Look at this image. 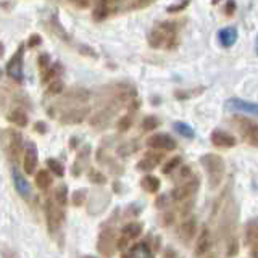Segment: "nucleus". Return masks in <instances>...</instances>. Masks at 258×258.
Here are the masks:
<instances>
[{"label": "nucleus", "instance_id": "10", "mask_svg": "<svg viewBox=\"0 0 258 258\" xmlns=\"http://www.w3.org/2000/svg\"><path fill=\"white\" fill-rule=\"evenodd\" d=\"M245 245L252 258H258V218H252L245 226Z\"/></svg>", "mask_w": 258, "mask_h": 258}, {"label": "nucleus", "instance_id": "17", "mask_svg": "<svg viewBox=\"0 0 258 258\" xmlns=\"http://www.w3.org/2000/svg\"><path fill=\"white\" fill-rule=\"evenodd\" d=\"M210 141L218 149H232L237 144L236 137L226 131H221V129H215L212 136H210Z\"/></svg>", "mask_w": 258, "mask_h": 258}, {"label": "nucleus", "instance_id": "46", "mask_svg": "<svg viewBox=\"0 0 258 258\" xmlns=\"http://www.w3.org/2000/svg\"><path fill=\"white\" fill-rule=\"evenodd\" d=\"M39 44H40V36L39 34H32L29 37V47H36Z\"/></svg>", "mask_w": 258, "mask_h": 258}, {"label": "nucleus", "instance_id": "8", "mask_svg": "<svg viewBox=\"0 0 258 258\" xmlns=\"http://www.w3.org/2000/svg\"><path fill=\"white\" fill-rule=\"evenodd\" d=\"M145 145L152 150L171 152L177 147V142L174 141L173 136H169L166 133H157V134H152L149 139L145 141Z\"/></svg>", "mask_w": 258, "mask_h": 258}, {"label": "nucleus", "instance_id": "37", "mask_svg": "<svg viewBox=\"0 0 258 258\" xmlns=\"http://www.w3.org/2000/svg\"><path fill=\"white\" fill-rule=\"evenodd\" d=\"M176 171H179V173H177V176H176V181H181V182H184V181L190 179V177L194 176V174H192V168H190V166H182V168H177Z\"/></svg>", "mask_w": 258, "mask_h": 258}, {"label": "nucleus", "instance_id": "18", "mask_svg": "<svg viewBox=\"0 0 258 258\" xmlns=\"http://www.w3.org/2000/svg\"><path fill=\"white\" fill-rule=\"evenodd\" d=\"M226 108L234 110V111L247 113V115L258 116V103L242 100V99H237V97H236V99H229L228 102H226Z\"/></svg>", "mask_w": 258, "mask_h": 258}, {"label": "nucleus", "instance_id": "38", "mask_svg": "<svg viewBox=\"0 0 258 258\" xmlns=\"http://www.w3.org/2000/svg\"><path fill=\"white\" fill-rule=\"evenodd\" d=\"M202 91H204V87H200V89H192V91H177L174 94L176 99H179V100H184V99H189V97H194V95H199Z\"/></svg>", "mask_w": 258, "mask_h": 258}, {"label": "nucleus", "instance_id": "27", "mask_svg": "<svg viewBox=\"0 0 258 258\" xmlns=\"http://www.w3.org/2000/svg\"><path fill=\"white\" fill-rule=\"evenodd\" d=\"M60 71H61V64H60V63H53V64H50V67H48L45 71H42V81H44L45 84H48L50 81L58 79Z\"/></svg>", "mask_w": 258, "mask_h": 258}, {"label": "nucleus", "instance_id": "23", "mask_svg": "<svg viewBox=\"0 0 258 258\" xmlns=\"http://www.w3.org/2000/svg\"><path fill=\"white\" fill-rule=\"evenodd\" d=\"M8 121L13 123L15 126L18 127H26L28 123H29V118H28V113L21 110V108H15L8 113Z\"/></svg>", "mask_w": 258, "mask_h": 258}, {"label": "nucleus", "instance_id": "44", "mask_svg": "<svg viewBox=\"0 0 258 258\" xmlns=\"http://www.w3.org/2000/svg\"><path fill=\"white\" fill-rule=\"evenodd\" d=\"M163 258H177V253L173 247H166L165 252H163Z\"/></svg>", "mask_w": 258, "mask_h": 258}, {"label": "nucleus", "instance_id": "41", "mask_svg": "<svg viewBox=\"0 0 258 258\" xmlns=\"http://www.w3.org/2000/svg\"><path fill=\"white\" fill-rule=\"evenodd\" d=\"M174 220H176V215L168 210V212H165L163 218H161V221H163L161 224H163V226H171V224L174 223Z\"/></svg>", "mask_w": 258, "mask_h": 258}, {"label": "nucleus", "instance_id": "14", "mask_svg": "<svg viewBox=\"0 0 258 258\" xmlns=\"http://www.w3.org/2000/svg\"><path fill=\"white\" fill-rule=\"evenodd\" d=\"M196 234H197V220L194 216L185 218V220H182L179 226H177V236H179V239L184 244H189V242L196 237Z\"/></svg>", "mask_w": 258, "mask_h": 258}, {"label": "nucleus", "instance_id": "1", "mask_svg": "<svg viewBox=\"0 0 258 258\" xmlns=\"http://www.w3.org/2000/svg\"><path fill=\"white\" fill-rule=\"evenodd\" d=\"M177 24L173 21H165L157 24L149 34V45L152 48H171L177 47Z\"/></svg>", "mask_w": 258, "mask_h": 258}, {"label": "nucleus", "instance_id": "51", "mask_svg": "<svg viewBox=\"0 0 258 258\" xmlns=\"http://www.w3.org/2000/svg\"><path fill=\"white\" fill-rule=\"evenodd\" d=\"M2 55H4V45L0 44V58H2Z\"/></svg>", "mask_w": 258, "mask_h": 258}, {"label": "nucleus", "instance_id": "31", "mask_svg": "<svg viewBox=\"0 0 258 258\" xmlns=\"http://www.w3.org/2000/svg\"><path fill=\"white\" fill-rule=\"evenodd\" d=\"M158 126H160V119H158L157 116H145V118L142 119V124H141L142 131H145V133L155 131V129H157Z\"/></svg>", "mask_w": 258, "mask_h": 258}, {"label": "nucleus", "instance_id": "7", "mask_svg": "<svg viewBox=\"0 0 258 258\" xmlns=\"http://www.w3.org/2000/svg\"><path fill=\"white\" fill-rule=\"evenodd\" d=\"M234 123L239 127L244 142L252 145V147H258V123H255L252 119L242 118V116L234 118Z\"/></svg>", "mask_w": 258, "mask_h": 258}, {"label": "nucleus", "instance_id": "21", "mask_svg": "<svg viewBox=\"0 0 258 258\" xmlns=\"http://www.w3.org/2000/svg\"><path fill=\"white\" fill-rule=\"evenodd\" d=\"M237 36H239V32L234 26H228L218 31V40H220V44L223 47H232L236 44Z\"/></svg>", "mask_w": 258, "mask_h": 258}, {"label": "nucleus", "instance_id": "47", "mask_svg": "<svg viewBox=\"0 0 258 258\" xmlns=\"http://www.w3.org/2000/svg\"><path fill=\"white\" fill-rule=\"evenodd\" d=\"M70 2H71L73 5L79 7V8H84V7H87L89 4H91V0H70Z\"/></svg>", "mask_w": 258, "mask_h": 258}, {"label": "nucleus", "instance_id": "32", "mask_svg": "<svg viewBox=\"0 0 258 258\" xmlns=\"http://www.w3.org/2000/svg\"><path fill=\"white\" fill-rule=\"evenodd\" d=\"M64 91V84L61 79H53L47 86V94L48 95H60Z\"/></svg>", "mask_w": 258, "mask_h": 258}, {"label": "nucleus", "instance_id": "45", "mask_svg": "<svg viewBox=\"0 0 258 258\" xmlns=\"http://www.w3.org/2000/svg\"><path fill=\"white\" fill-rule=\"evenodd\" d=\"M34 131H37L39 134H45V133H47V126H45V123H42V121H37V123L34 124Z\"/></svg>", "mask_w": 258, "mask_h": 258}, {"label": "nucleus", "instance_id": "4", "mask_svg": "<svg viewBox=\"0 0 258 258\" xmlns=\"http://www.w3.org/2000/svg\"><path fill=\"white\" fill-rule=\"evenodd\" d=\"M199 187H200L199 176H192L190 179L177 184L176 187L171 190V194H169V197H171L174 202H177V204H181V202L184 204L185 200H190L194 196H196Z\"/></svg>", "mask_w": 258, "mask_h": 258}, {"label": "nucleus", "instance_id": "13", "mask_svg": "<svg viewBox=\"0 0 258 258\" xmlns=\"http://www.w3.org/2000/svg\"><path fill=\"white\" fill-rule=\"evenodd\" d=\"M163 158H165L163 152L150 150V152L145 153V155H144L139 161H137L136 168L139 169V171L149 173V171H152V169H155V168L161 163V160H163Z\"/></svg>", "mask_w": 258, "mask_h": 258}, {"label": "nucleus", "instance_id": "20", "mask_svg": "<svg viewBox=\"0 0 258 258\" xmlns=\"http://www.w3.org/2000/svg\"><path fill=\"white\" fill-rule=\"evenodd\" d=\"M12 177H13V184H15V189H16V192H18L21 197H24V199H29V196H31V187H29L28 181L24 179L23 174H21V173H20L16 168H13V171H12Z\"/></svg>", "mask_w": 258, "mask_h": 258}, {"label": "nucleus", "instance_id": "19", "mask_svg": "<svg viewBox=\"0 0 258 258\" xmlns=\"http://www.w3.org/2000/svg\"><path fill=\"white\" fill-rule=\"evenodd\" d=\"M123 258H153L152 247L147 244V242H141V244L129 248L123 255Z\"/></svg>", "mask_w": 258, "mask_h": 258}, {"label": "nucleus", "instance_id": "16", "mask_svg": "<svg viewBox=\"0 0 258 258\" xmlns=\"http://www.w3.org/2000/svg\"><path fill=\"white\" fill-rule=\"evenodd\" d=\"M212 248V232L210 229L205 228L200 231L199 237H197V242H196V248H194V256L196 258H202L208 255V250Z\"/></svg>", "mask_w": 258, "mask_h": 258}, {"label": "nucleus", "instance_id": "52", "mask_svg": "<svg viewBox=\"0 0 258 258\" xmlns=\"http://www.w3.org/2000/svg\"><path fill=\"white\" fill-rule=\"evenodd\" d=\"M83 258H97V256H92V255H87V256H83Z\"/></svg>", "mask_w": 258, "mask_h": 258}, {"label": "nucleus", "instance_id": "48", "mask_svg": "<svg viewBox=\"0 0 258 258\" xmlns=\"http://www.w3.org/2000/svg\"><path fill=\"white\" fill-rule=\"evenodd\" d=\"M234 10H236V4H234V0H229L228 5H226V13H228V15H232Z\"/></svg>", "mask_w": 258, "mask_h": 258}, {"label": "nucleus", "instance_id": "2", "mask_svg": "<svg viewBox=\"0 0 258 258\" xmlns=\"http://www.w3.org/2000/svg\"><path fill=\"white\" fill-rule=\"evenodd\" d=\"M200 165L204 166L207 173L210 187L212 189L220 187L226 174L224 160L220 155H216V153H205V155L200 157Z\"/></svg>", "mask_w": 258, "mask_h": 258}, {"label": "nucleus", "instance_id": "43", "mask_svg": "<svg viewBox=\"0 0 258 258\" xmlns=\"http://www.w3.org/2000/svg\"><path fill=\"white\" fill-rule=\"evenodd\" d=\"M189 4V0H184V2H181V4H176V5H173V7H168V12H181L182 8H185V5Z\"/></svg>", "mask_w": 258, "mask_h": 258}, {"label": "nucleus", "instance_id": "22", "mask_svg": "<svg viewBox=\"0 0 258 258\" xmlns=\"http://www.w3.org/2000/svg\"><path fill=\"white\" fill-rule=\"evenodd\" d=\"M144 232V224L139 223V221H131L123 226V229H121V236L126 237L129 242L134 240V239H139Z\"/></svg>", "mask_w": 258, "mask_h": 258}, {"label": "nucleus", "instance_id": "26", "mask_svg": "<svg viewBox=\"0 0 258 258\" xmlns=\"http://www.w3.org/2000/svg\"><path fill=\"white\" fill-rule=\"evenodd\" d=\"M53 202H56L60 207H64L68 204V187L64 184L56 185L53 190Z\"/></svg>", "mask_w": 258, "mask_h": 258}, {"label": "nucleus", "instance_id": "33", "mask_svg": "<svg viewBox=\"0 0 258 258\" xmlns=\"http://www.w3.org/2000/svg\"><path fill=\"white\" fill-rule=\"evenodd\" d=\"M133 113H127V115H124V116H121L119 119H118V124H116V129L119 133H126V131H129L131 129V126H133Z\"/></svg>", "mask_w": 258, "mask_h": 258}, {"label": "nucleus", "instance_id": "49", "mask_svg": "<svg viewBox=\"0 0 258 258\" xmlns=\"http://www.w3.org/2000/svg\"><path fill=\"white\" fill-rule=\"evenodd\" d=\"M205 258H220V256H218L216 253H208V255H207Z\"/></svg>", "mask_w": 258, "mask_h": 258}, {"label": "nucleus", "instance_id": "28", "mask_svg": "<svg viewBox=\"0 0 258 258\" xmlns=\"http://www.w3.org/2000/svg\"><path fill=\"white\" fill-rule=\"evenodd\" d=\"M181 163H182V157H179V155H176V157H171L169 160H166L165 161V165H163V168H161V173L163 174H173L177 168L181 166Z\"/></svg>", "mask_w": 258, "mask_h": 258}, {"label": "nucleus", "instance_id": "24", "mask_svg": "<svg viewBox=\"0 0 258 258\" xmlns=\"http://www.w3.org/2000/svg\"><path fill=\"white\" fill-rule=\"evenodd\" d=\"M160 185H161L160 179L153 174H145L141 179V187L149 194H157L160 190Z\"/></svg>", "mask_w": 258, "mask_h": 258}, {"label": "nucleus", "instance_id": "50", "mask_svg": "<svg viewBox=\"0 0 258 258\" xmlns=\"http://www.w3.org/2000/svg\"><path fill=\"white\" fill-rule=\"evenodd\" d=\"M255 53L258 55V37H256V40H255Z\"/></svg>", "mask_w": 258, "mask_h": 258}, {"label": "nucleus", "instance_id": "12", "mask_svg": "<svg viewBox=\"0 0 258 258\" xmlns=\"http://www.w3.org/2000/svg\"><path fill=\"white\" fill-rule=\"evenodd\" d=\"M89 116V107H84V105H78V107H71L70 110H67L60 116V123L61 124H79Z\"/></svg>", "mask_w": 258, "mask_h": 258}, {"label": "nucleus", "instance_id": "40", "mask_svg": "<svg viewBox=\"0 0 258 258\" xmlns=\"http://www.w3.org/2000/svg\"><path fill=\"white\" fill-rule=\"evenodd\" d=\"M37 63H39V68L42 70V71H45L48 67H50V56H48L47 53L39 55V60H37Z\"/></svg>", "mask_w": 258, "mask_h": 258}, {"label": "nucleus", "instance_id": "53", "mask_svg": "<svg viewBox=\"0 0 258 258\" xmlns=\"http://www.w3.org/2000/svg\"><path fill=\"white\" fill-rule=\"evenodd\" d=\"M10 258H15V256H10Z\"/></svg>", "mask_w": 258, "mask_h": 258}, {"label": "nucleus", "instance_id": "25", "mask_svg": "<svg viewBox=\"0 0 258 258\" xmlns=\"http://www.w3.org/2000/svg\"><path fill=\"white\" fill-rule=\"evenodd\" d=\"M36 187L40 190H48V187L52 185V174L48 169H39L34 177Z\"/></svg>", "mask_w": 258, "mask_h": 258}, {"label": "nucleus", "instance_id": "6", "mask_svg": "<svg viewBox=\"0 0 258 258\" xmlns=\"http://www.w3.org/2000/svg\"><path fill=\"white\" fill-rule=\"evenodd\" d=\"M63 218H64L63 207H60L56 202H53V199L47 200L45 202V221H47L48 232L55 234L56 231H58L61 228Z\"/></svg>", "mask_w": 258, "mask_h": 258}, {"label": "nucleus", "instance_id": "34", "mask_svg": "<svg viewBox=\"0 0 258 258\" xmlns=\"http://www.w3.org/2000/svg\"><path fill=\"white\" fill-rule=\"evenodd\" d=\"M47 166H48V171L53 173L55 176H63V174H64V168H63V165L60 163L58 160L48 158V160H47Z\"/></svg>", "mask_w": 258, "mask_h": 258}, {"label": "nucleus", "instance_id": "30", "mask_svg": "<svg viewBox=\"0 0 258 258\" xmlns=\"http://www.w3.org/2000/svg\"><path fill=\"white\" fill-rule=\"evenodd\" d=\"M239 253V240L236 236H232L231 239L226 240V256L234 258Z\"/></svg>", "mask_w": 258, "mask_h": 258}, {"label": "nucleus", "instance_id": "3", "mask_svg": "<svg viewBox=\"0 0 258 258\" xmlns=\"http://www.w3.org/2000/svg\"><path fill=\"white\" fill-rule=\"evenodd\" d=\"M0 142H2V147L7 153L8 160L13 165L18 163L23 158V136L16 129L7 127L2 129V133H0Z\"/></svg>", "mask_w": 258, "mask_h": 258}, {"label": "nucleus", "instance_id": "35", "mask_svg": "<svg viewBox=\"0 0 258 258\" xmlns=\"http://www.w3.org/2000/svg\"><path fill=\"white\" fill-rule=\"evenodd\" d=\"M89 181H91L92 184L102 185V184L107 182V176L100 171H97V169H89Z\"/></svg>", "mask_w": 258, "mask_h": 258}, {"label": "nucleus", "instance_id": "15", "mask_svg": "<svg viewBox=\"0 0 258 258\" xmlns=\"http://www.w3.org/2000/svg\"><path fill=\"white\" fill-rule=\"evenodd\" d=\"M37 161H39V153L34 144H28L24 147L23 152V169L26 174H32L36 171V166H37Z\"/></svg>", "mask_w": 258, "mask_h": 258}, {"label": "nucleus", "instance_id": "9", "mask_svg": "<svg viewBox=\"0 0 258 258\" xmlns=\"http://www.w3.org/2000/svg\"><path fill=\"white\" fill-rule=\"evenodd\" d=\"M116 236L113 229H103L100 234H99V240H97V250L100 252L102 256L105 258H110L113 253H115L116 250Z\"/></svg>", "mask_w": 258, "mask_h": 258}, {"label": "nucleus", "instance_id": "42", "mask_svg": "<svg viewBox=\"0 0 258 258\" xmlns=\"http://www.w3.org/2000/svg\"><path fill=\"white\" fill-rule=\"evenodd\" d=\"M168 196H158L157 200H155V207L160 208V210H165L168 207Z\"/></svg>", "mask_w": 258, "mask_h": 258}, {"label": "nucleus", "instance_id": "36", "mask_svg": "<svg viewBox=\"0 0 258 258\" xmlns=\"http://www.w3.org/2000/svg\"><path fill=\"white\" fill-rule=\"evenodd\" d=\"M87 200V190L86 189H78L73 194V205L75 207H81L84 205V202Z\"/></svg>", "mask_w": 258, "mask_h": 258}, {"label": "nucleus", "instance_id": "11", "mask_svg": "<svg viewBox=\"0 0 258 258\" xmlns=\"http://www.w3.org/2000/svg\"><path fill=\"white\" fill-rule=\"evenodd\" d=\"M23 55H24V48L21 45L7 63V75L13 81H16V83L23 81Z\"/></svg>", "mask_w": 258, "mask_h": 258}, {"label": "nucleus", "instance_id": "29", "mask_svg": "<svg viewBox=\"0 0 258 258\" xmlns=\"http://www.w3.org/2000/svg\"><path fill=\"white\" fill-rule=\"evenodd\" d=\"M173 127H174V131L177 134L185 137V139H194V137H196V131H194V129L187 123H182V121H176V123L173 124Z\"/></svg>", "mask_w": 258, "mask_h": 258}, {"label": "nucleus", "instance_id": "39", "mask_svg": "<svg viewBox=\"0 0 258 258\" xmlns=\"http://www.w3.org/2000/svg\"><path fill=\"white\" fill-rule=\"evenodd\" d=\"M52 24H53V26H50V28L56 32V34H58L60 37H63L64 40H68V34L64 32V29H63L61 24L58 23V20H56V16H53V18H52Z\"/></svg>", "mask_w": 258, "mask_h": 258}, {"label": "nucleus", "instance_id": "5", "mask_svg": "<svg viewBox=\"0 0 258 258\" xmlns=\"http://www.w3.org/2000/svg\"><path fill=\"white\" fill-rule=\"evenodd\" d=\"M121 107L118 103L115 102H108L107 105H105L103 108H100L97 113H94V115L89 118V124H91L92 127L95 129H105L108 127L113 116L116 115V111L119 110Z\"/></svg>", "mask_w": 258, "mask_h": 258}]
</instances>
